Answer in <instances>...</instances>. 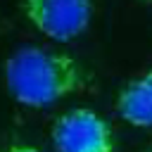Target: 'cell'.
<instances>
[{
	"mask_svg": "<svg viewBox=\"0 0 152 152\" xmlns=\"http://www.w3.org/2000/svg\"><path fill=\"white\" fill-rule=\"evenodd\" d=\"M0 152H43V150H38L36 145H26V142H14V145H7V147H2Z\"/></svg>",
	"mask_w": 152,
	"mask_h": 152,
	"instance_id": "obj_5",
	"label": "cell"
},
{
	"mask_svg": "<svg viewBox=\"0 0 152 152\" xmlns=\"http://www.w3.org/2000/svg\"><path fill=\"white\" fill-rule=\"evenodd\" d=\"M55 152H114V133L109 124L88 107H74L52 124Z\"/></svg>",
	"mask_w": 152,
	"mask_h": 152,
	"instance_id": "obj_2",
	"label": "cell"
},
{
	"mask_svg": "<svg viewBox=\"0 0 152 152\" xmlns=\"http://www.w3.org/2000/svg\"><path fill=\"white\" fill-rule=\"evenodd\" d=\"M116 114L138 128H152V69L131 78L116 95Z\"/></svg>",
	"mask_w": 152,
	"mask_h": 152,
	"instance_id": "obj_4",
	"label": "cell"
},
{
	"mask_svg": "<svg viewBox=\"0 0 152 152\" xmlns=\"http://www.w3.org/2000/svg\"><path fill=\"white\" fill-rule=\"evenodd\" d=\"M145 2H152V0H145Z\"/></svg>",
	"mask_w": 152,
	"mask_h": 152,
	"instance_id": "obj_7",
	"label": "cell"
},
{
	"mask_svg": "<svg viewBox=\"0 0 152 152\" xmlns=\"http://www.w3.org/2000/svg\"><path fill=\"white\" fill-rule=\"evenodd\" d=\"M28 21L59 43L81 36L93 17V0H24Z\"/></svg>",
	"mask_w": 152,
	"mask_h": 152,
	"instance_id": "obj_3",
	"label": "cell"
},
{
	"mask_svg": "<svg viewBox=\"0 0 152 152\" xmlns=\"http://www.w3.org/2000/svg\"><path fill=\"white\" fill-rule=\"evenodd\" d=\"M142 152H152V142H150V145H147V147H145Z\"/></svg>",
	"mask_w": 152,
	"mask_h": 152,
	"instance_id": "obj_6",
	"label": "cell"
},
{
	"mask_svg": "<svg viewBox=\"0 0 152 152\" xmlns=\"http://www.w3.org/2000/svg\"><path fill=\"white\" fill-rule=\"evenodd\" d=\"M5 86L26 107H48L86 86V69L66 52L26 45L5 59Z\"/></svg>",
	"mask_w": 152,
	"mask_h": 152,
	"instance_id": "obj_1",
	"label": "cell"
}]
</instances>
